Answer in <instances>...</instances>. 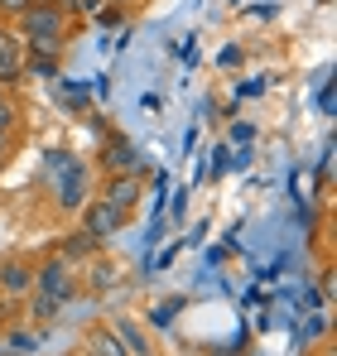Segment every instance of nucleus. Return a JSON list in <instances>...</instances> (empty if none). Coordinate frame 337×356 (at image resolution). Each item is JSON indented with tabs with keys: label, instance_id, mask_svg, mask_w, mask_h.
Wrapping results in <instances>:
<instances>
[{
	"label": "nucleus",
	"instance_id": "1",
	"mask_svg": "<svg viewBox=\"0 0 337 356\" xmlns=\"http://www.w3.org/2000/svg\"><path fill=\"white\" fill-rule=\"evenodd\" d=\"M10 24H15V39L24 44V54H49V58H63L72 19H68L58 5H29V10H24L19 19H10Z\"/></svg>",
	"mask_w": 337,
	"mask_h": 356
},
{
	"label": "nucleus",
	"instance_id": "2",
	"mask_svg": "<svg viewBox=\"0 0 337 356\" xmlns=\"http://www.w3.org/2000/svg\"><path fill=\"white\" fill-rule=\"evenodd\" d=\"M34 289H39V294H54L58 303L68 308L72 298L82 294V280H77V265H72V260H63L58 250H49V255H44V260L34 265Z\"/></svg>",
	"mask_w": 337,
	"mask_h": 356
},
{
	"label": "nucleus",
	"instance_id": "3",
	"mask_svg": "<svg viewBox=\"0 0 337 356\" xmlns=\"http://www.w3.org/2000/svg\"><path fill=\"white\" fill-rule=\"evenodd\" d=\"M77 212H82V232H87V236H97V241H111L116 232L130 222V217H125L120 207H111L107 197H87Z\"/></svg>",
	"mask_w": 337,
	"mask_h": 356
},
{
	"label": "nucleus",
	"instance_id": "4",
	"mask_svg": "<svg viewBox=\"0 0 337 356\" xmlns=\"http://www.w3.org/2000/svg\"><path fill=\"white\" fill-rule=\"evenodd\" d=\"M140 193H145V188H140V174H107V183H102L97 197H107L111 207H120V212L130 217V212L140 207Z\"/></svg>",
	"mask_w": 337,
	"mask_h": 356
},
{
	"label": "nucleus",
	"instance_id": "5",
	"mask_svg": "<svg viewBox=\"0 0 337 356\" xmlns=\"http://www.w3.org/2000/svg\"><path fill=\"white\" fill-rule=\"evenodd\" d=\"M77 280H82L87 294H107L116 280H120V265H116L111 255H92L87 265H77Z\"/></svg>",
	"mask_w": 337,
	"mask_h": 356
},
{
	"label": "nucleus",
	"instance_id": "6",
	"mask_svg": "<svg viewBox=\"0 0 337 356\" xmlns=\"http://www.w3.org/2000/svg\"><path fill=\"white\" fill-rule=\"evenodd\" d=\"M54 202L63 207V212H77L82 202H87V169L82 164H68L63 174H58V193Z\"/></svg>",
	"mask_w": 337,
	"mask_h": 356
},
{
	"label": "nucleus",
	"instance_id": "7",
	"mask_svg": "<svg viewBox=\"0 0 337 356\" xmlns=\"http://www.w3.org/2000/svg\"><path fill=\"white\" fill-rule=\"evenodd\" d=\"M29 289H34V265L19 260V255L0 260V294H5V298H24Z\"/></svg>",
	"mask_w": 337,
	"mask_h": 356
},
{
	"label": "nucleus",
	"instance_id": "8",
	"mask_svg": "<svg viewBox=\"0 0 337 356\" xmlns=\"http://www.w3.org/2000/svg\"><path fill=\"white\" fill-rule=\"evenodd\" d=\"M97 164H102L107 174H145L140 159H135V145H125V140H107L102 154H97Z\"/></svg>",
	"mask_w": 337,
	"mask_h": 356
},
{
	"label": "nucleus",
	"instance_id": "9",
	"mask_svg": "<svg viewBox=\"0 0 337 356\" xmlns=\"http://www.w3.org/2000/svg\"><path fill=\"white\" fill-rule=\"evenodd\" d=\"M102 245H107V241L87 236V232H82V227H77V232H68V236L58 241L54 250H58V255H63V260H72V265H87V260H92V255H102Z\"/></svg>",
	"mask_w": 337,
	"mask_h": 356
},
{
	"label": "nucleus",
	"instance_id": "10",
	"mask_svg": "<svg viewBox=\"0 0 337 356\" xmlns=\"http://www.w3.org/2000/svg\"><path fill=\"white\" fill-rule=\"evenodd\" d=\"M82 356H130V352H125V342L111 332V323H97L82 337Z\"/></svg>",
	"mask_w": 337,
	"mask_h": 356
},
{
	"label": "nucleus",
	"instance_id": "11",
	"mask_svg": "<svg viewBox=\"0 0 337 356\" xmlns=\"http://www.w3.org/2000/svg\"><path fill=\"white\" fill-rule=\"evenodd\" d=\"M111 332L125 342V352L130 356H155V347H150V332L135 323V318H125V313H116L111 318Z\"/></svg>",
	"mask_w": 337,
	"mask_h": 356
},
{
	"label": "nucleus",
	"instance_id": "12",
	"mask_svg": "<svg viewBox=\"0 0 337 356\" xmlns=\"http://www.w3.org/2000/svg\"><path fill=\"white\" fill-rule=\"evenodd\" d=\"M24 77V44L10 34V44L0 49V87H15Z\"/></svg>",
	"mask_w": 337,
	"mask_h": 356
},
{
	"label": "nucleus",
	"instance_id": "13",
	"mask_svg": "<svg viewBox=\"0 0 337 356\" xmlns=\"http://www.w3.org/2000/svg\"><path fill=\"white\" fill-rule=\"evenodd\" d=\"M24 313H29V318L44 327V323H54L58 313H63V303H58L54 294H39V289H29V294H24Z\"/></svg>",
	"mask_w": 337,
	"mask_h": 356
},
{
	"label": "nucleus",
	"instance_id": "14",
	"mask_svg": "<svg viewBox=\"0 0 337 356\" xmlns=\"http://www.w3.org/2000/svg\"><path fill=\"white\" fill-rule=\"evenodd\" d=\"M24 77H58V58H49V54H24Z\"/></svg>",
	"mask_w": 337,
	"mask_h": 356
},
{
	"label": "nucleus",
	"instance_id": "15",
	"mask_svg": "<svg viewBox=\"0 0 337 356\" xmlns=\"http://www.w3.org/2000/svg\"><path fill=\"white\" fill-rule=\"evenodd\" d=\"M0 130H5V135L19 130V111H15V102L5 97V87H0Z\"/></svg>",
	"mask_w": 337,
	"mask_h": 356
},
{
	"label": "nucleus",
	"instance_id": "16",
	"mask_svg": "<svg viewBox=\"0 0 337 356\" xmlns=\"http://www.w3.org/2000/svg\"><path fill=\"white\" fill-rule=\"evenodd\" d=\"M92 19H97V24H107V29H111V24H125V5H97V10H92Z\"/></svg>",
	"mask_w": 337,
	"mask_h": 356
},
{
	"label": "nucleus",
	"instance_id": "17",
	"mask_svg": "<svg viewBox=\"0 0 337 356\" xmlns=\"http://www.w3.org/2000/svg\"><path fill=\"white\" fill-rule=\"evenodd\" d=\"M29 5H34V0H0V19H19Z\"/></svg>",
	"mask_w": 337,
	"mask_h": 356
},
{
	"label": "nucleus",
	"instance_id": "18",
	"mask_svg": "<svg viewBox=\"0 0 337 356\" xmlns=\"http://www.w3.org/2000/svg\"><path fill=\"white\" fill-rule=\"evenodd\" d=\"M54 5L68 15V19H87V0H54Z\"/></svg>",
	"mask_w": 337,
	"mask_h": 356
},
{
	"label": "nucleus",
	"instance_id": "19",
	"mask_svg": "<svg viewBox=\"0 0 337 356\" xmlns=\"http://www.w3.org/2000/svg\"><path fill=\"white\" fill-rule=\"evenodd\" d=\"M10 154H15V135H5V130H0V169L10 164Z\"/></svg>",
	"mask_w": 337,
	"mask_h": 356
},
{
	"label": "nucleus",
	"instance_id": "20",
	"mask_svg": "<svg viewBox=\"0 0 337 356\" xmlns=\"http://www.w3.org/2000/svg\"><path fill=\"white\" fill-rule=\"evenodd\" d=\"M10 342H15V352H34V337L29 332H10Z\"/></svg>",
	"mask_w": 337,
	"mask_h": 356
},
{
	"label": "nucleus",
	"instance_id": "21",
	"mask_svg": "<svg viewBox=\"0 0 337 356\" xmlns=\"http://www.w3.org/2000/svg\"><path fill=\"white\" fill-rule=\"evenodd\" d=\"M5 44H10V29H5V24H0V49H5Z\"/></svg>",
	"mask_w": 337,
	"mask_h": 356
},
{
	"label": "nucleus",
	"instance_id": "22",
	"mask_svg": "<svg viewBox=\"0 0 337 356\" xmlns=\"http://www.w3.org/2000/svg\"><path fill=\"white\" fill-rule=\"evenodd\" d=\"M5 313H10V308H0V332H5Z\"/></svg>",
	"mask_w": 337,
	"mask_h": 356
},
{
	"label": "nucleus",
	"instance_id": "23",
	"mask_svg": "<svg viewBox=\"0 0 337 356\" xmlns=\"http://www.w3.org/2000/svg\"><path fill=\"white\" fill-rule=\"evenodd\" d=\"M34 5H54V0H34Z\"/></svg>",
	"mask_w": 337,
	"mask_h": 356
},
{
	"label": "nucleus",
	"instance_id": "24",
	"mask_svg": "<svg viewBox=\"0 0 337 356\" xmlns=\"http://www.w3.org/2000/svg\"><path fill=\"white\" fill-rule=\"evenodd\" d=\"M116 5H125V0H116Z\"/></svg>",
	"mask_w": 337,
	"mask_h": 356
},
{
	"label": "nucleus",
	"instance_id": "25",
	"mask_svg": "<svg viewBox=\"0 0 337 356\" xmlns=\"http://www.w3.org/2000/svg\"><path fill=\"white\" fill-rule=\"evenodd\" d=\"M77 356H82V352H77Z\"/></svg>",
	"mask_w": 337,
	"mask_h": 356
}]
</instances>
